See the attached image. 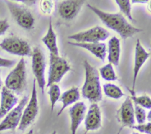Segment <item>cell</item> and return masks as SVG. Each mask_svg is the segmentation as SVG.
<instances>
[{"label":"cell","instance_id":"cell-1","mask_svg":"<svg viewBox=\"0 0 151 134\" xmlns=\"http://www.w3.org/2000/svg\"><path fill=\"white\" fill-rule=\"evenodd\" d=\"M88 7L98 16L103 24L117 32L123 39H127L142 31V29L131 25L121 13H108L89 4Z\"/></svg>","mask_w":151,"mask_h":134},{"label":"cell","instance_id":"cell-2","mask_svg":"<svg viewBox=\"0 0 151 134\" xmlns=\"http://www.w3.org/2000/svg\"><path fill=\"white\" fill-rule=\"evenodd\" d=\"M83 66L85 69V82L81 90L82 96L91 103H97L103 100L98 71L86 60L83 62Z\"/></svg>","mask_w":151,"mask_h":134},{"label":"cell","instance_id":"cell-3","mask_svg":"<svg viewBox=\"0 0 151 134\" xmlns=\"http://www.w3.org/2000/svg\"><path fill=\"white\" fill-rule=\"evenodd\" d=\"M5 87L17 94L24 91L27 87V69L24 57L20 59L16 67L7 76Z\"/></svg>","mask_w":151,"mask_h":134},{"label":"cell","instance_id":"cell-4","mask_svg":"<svg viewBox=\"0 0 151 134\" xmlns=\"http://www.w3.org/2000/svg\"><path fill=\"white\" fill-rule=\"evenodd\" d=\"M70 69V65L63 57L50 54V68L46 87L49 88L50 85L60 82Z\"/></svg>","mask_w":151,"mask_h":134},{"label":"cell","instance_id":"cell-5","mask_svg":"<svg viewBox=\"0 0 151 134\" xmlns=\"http://www.w3.org/2000/svg\"><path fill=\"white\" fill-rule=\"evenodd\" d=\"M46 57L40 47H35L32 49V73L35 76V82L38 83L41 93L44 94V88L46 87L45 69Z\"/></svg>","mask_w":151,"mask_h":134},{"label":"cell","instance_id":"cell-6","mask_svg":"<svg viewBox=\"0 0 151 134\" xmlns=\"http://www.w3.org/2000/svg\"><path fill=\"white\" fill-rule=\"evenodd\" d=\"M9 11L16 23L23 29H32L35 25V18L24 6L13 1H6Z\"/></svg>","mask_w":151,"mask_h":134},{"label":"cell","instance_id":"cell-7","mask_svg":"<svg viewBox=\"0 0 151 134\" xmlns=\"http://www.w3.org/2000/svg\"><path fill=\"white\" fill-rule=\"evenodd\" d=\"M36 82L34 80L32 83V89L31 93V97L29 102H27V105L24 107L22 113V119L19 125V130L24 131L26 130L32 122L36 119L37 116L39 112V106L38 102V97H37V89H36Z\"/></svg>","mask_w":151,"mask_h":134},{"label":"cell","instance_id":"cell-8","mask_svg":"<svg viewBox=\"0 0 151 134\" xmlns=\"http://www.w3.org/2000/svg\"><path fill=\"white\" fill-rule=\"evenodd\" d=\"M0 47L8 53L18 56H31L32 50L29 43L16 36L5 38L1 43Z\"/></svg>","mask_w":151,"mask_h":134},{"label":"cell","instance_id":"cell-9","mask_svg":"<svg viewBox=\"0 0 151 134\" xmlns=\"http://www.w3.org/2000/svg\"><path fill=\"white\" fill-rule=\"evenodd\" d=\"M110 35L109 31L100 26L69 35L68 38L77 43H99L104 41Z\"/></svg>","mask_w":151,"mask_h":134},{"label":"cell","instance_id":"cell-10","mask_svg":"<svg viewBox=\"0 0 151 134\" xmlns=\"http://www.w3.org/2000/svg\"><path fill=\"white\" fill-rule=\"evenodd\" d=\"M28 102V97L24 96L22 97L17 106L12 109L5 116L4 119L0 123V132L7 130L16 129L19 127L22 116V113L24 109L25 105Z\"/></svg>","mask_w":151,"mask_h":134},{"label":"cell","instance_id":"cell-11","mask_svg":"<svg viewBox=\"0 0 151 134\" xmlns=\"http://www.w3.org/2000/svg\"><path fill=\"white\" fill-rule=\"evenodd\" d=\"M117 119L123 127L133 128L135 125L134 106L131 97H126L118 110Z\"/></svg>","mask_w":151,"mask_h":134},{"label":"cell","instance_id":"cell-12","mask_svg":"<svg viewBox=\"0 0 151 134\" xmlns=\"http://www.w3.org/2000/svg\"><path fill=\"white\" fill-rule=\"evenodd\" d=\"M83 4L84 1L83 0H66L60 1L58 7L59 15L65 20H72L78 16Z\"/></svg>","mask_w":151,"mask_h":134},{"label":"cell","instance_id":"cell-13","mask_svg":"<svg viewBox=\"0 0 151 134\" xmlns=\"http://www.w3.org/2000/svg\"><path fill=\"white\" fill-rule=\"evenodd\" d=\"M86 132L97 130L102 126L101 110L97 103H91L84 118Z\"/></svg>","mask_w":151,"mask_h":134},{"label":"cell","instance_id":"cell-14","mask_svg":"<svg viewBox=\"0 0 151 134\" xmlns=\"http://www.w3.org/2000/svg\"><path fill=\"white\" fill-rule=\"evenodd\" d=\"M150 53L147 52L145 49L142 47L140 40L138 39L137 41L135 47V57H134V78H133V85L132 90L134 91L136 87V82H137V77H138L139 72L140 69L142 67L147 59L150 57Z\"/></svg>","mask_w":151,"mask_h":134},{"label":"cell","instance_id":"cell-15","mask_svg":"<svg viewBox=\"0 0 151 134\" xmlns=\"http://www.w3.org/2000/svg\"><path fill=\"white\" fill-rule=\"evenodd\" d=\"M86 112V106L83 102H77L69 108L71 119V134H76L81 122L83 121Z\"/></svg>","mask_w":151,"mask_h":134},{"label":"cell","instance_id":"cell-16","mask_svg":"<svg viewBox=\"0 0 151 134\" xmlns=\"http://www.w3.org/2000/svg\"><path fill=\"white\" fill-rule=\"evenodd\" d=\"M18 102V98L13 91L7 89L5 86L1 88V104H0V119L4 117L13 108H14Z\"/></svg>","mask_w":151,"mask_h":134},{"label":"cell","instance_id":"cell-17","mask_svg":"<svg viewBox=\"0 0 151 134\" xmlns=\"http://www.w3.org/2000/svg\"><path fill=\"white\" fill-rule=\"evenodd\" d=\"M69 44L75 47H81L94 54L97 58L104 61L107 54V47L104 43H77L69 41Z\"/></svg>","mask_w":151,"mask_h":134},{"label":"cell","instance_id":"cell-18","mask_svg":"<svg viewBox=\"0 0 151 134\" xmlns=\"http://www.w3.org/2000/svg\"><path fill=\"white\" fill-rule=\"evenodd\" d=\"M80 98H81V94H80L79 88L78 87L74 86L69 89L66 90L65 92H63L60 95V99H59L62 103V107L60 109V110L58 112L57 116H60L66 107L74 104V103H76L80 100Z\"/></svg>","mask_w":151,"mask_h":134},{"label":"cell","instance_id":"cell-19","mask_svg":"<svg viewBox=\"0 0 151 134\" xmlns=\"http://www.w3.org/2000/svg\"><path fill=\"white\" fill-rule=\"evenodd\" d=\"M108 60L112 65L117 66L120 59V40L116 36H113L108 44Z\"/></svg>","mask_w":151,"mask_h":134},{"label":"cell","instance_id":"cell-20","mask_svg":"<svg viewBox=\"0 0 151 134\" xmlns=\"http://www.w3.org/2000/svg\"><path fill=\"white\" fill-rule=\"evenodd\" d=\"M42 42L45 44L46 47L50 50V54H54V55L59 56L58 47L57 43V35L53 29L52 24L51 18H50V21H49V27L47 29V34L41 38Z\"/></svg>","mask_w":151,"mask_h":134},{"label":"cell","instance_id":"cell-21","mask_svg":"<svg viewBox=\"0 0 151 134\" xmlns=\"http://www.w3.org/2000/svg\"><path fill=\"white\" fill-rule=\"evenodd\" d=\"M103 91L108 97L114 100L122 98L125 94L121 88L113 83H106L103 85Z\"/></svg>","mask_w":151,"mask_h":134},{"label":"cell","instance_id":"cell-22","mask_svg":"<svg viewBox=\"0 0 151 134\" xmlns=\"http://www.w3.org/2000/svg\"><path fill=\"white\" fill-rule=\"evenodd\" d=\"M100 74L102 77L108 81H114L117 80L115 71L114 69L113 65L109 63L105 66H102L100 69Z\"/></svg>","mask_w":151,"mask_h":134},{"label":"cell","instance_id":"cell-23","mask_svg":"<svg viewBox=\"0 0 151 134\" xmlns=\"http://www.w3.org/2000/svg\"><path fill=\"white\" fill-rule=\"evenodd\" d=\"M131 100L133 102H134L136 105H139L140 107H143V108L146 109H151V98L149 96L147 95H142L139 96V97H137L135 95V92L131 90Z\"/></svg>","mask_w":151,"mask_h":134},{"label":"cell","instance_id":"cell-24","mask_svg":"<svg viewBox=\"0 0 151 134\" xmlns=\"http://www.w3.org/2000/svg\"><path fill=\"white\" fill-rule=\"evenodd\" d=\"M48 94L50 96V100L51 102V110L53 111L56 102L60 99L61 93H60V88L58 84H53L49 87Z\"/></svg>","mask_w":151,"mask_h":134},{"label":"cell","instance_id":"cell-25","mask_svg":"<svg viewBox=\"0 0 151 134\" xmlns=\"http://www.w3.org/2000/svg\"><path fill=\"white\" fill-rule=\"evenodd\" d=\"M115 2L119 6L120 11L129 19L130 21H134L132 14H131V3L129 0H116Z\"/></svg>","mask_w":151,"mask_h":134},{"label":"cell","instance_id":"cell-26","mask_svg":"<svg viewBox=\"0 0 151 134\" xmlns=\"http://www.w3.org/2000/svg\"><path fill=\"white\" fill-rule=\"evenodd\" d=\"M134 115L139 125H143L147 119V114L145 110L139 105H134Z\"/></svg>","mask_w":151,"mask_h":134},{"label":"cell","instance_id":"cell-27","mask_svg":"<svg viewBox=\"0 0 151 134\" xmlns=\"http://www.w3.org/2000/svg\"><path fill=\"white\" fill-rule=\"evenodd\" d=\"M54 3L51 1H41V10L45 14H50L52 11Z\"/></svg>","mask_w":151,"mask_h":134},{"label":"cell","instance_id":"cell-28","mask_svg":"<svg viewBox=\"0 0 151 134\" xmlns=\"http://www.w3.org/2000/svg\"><path fill=\"white\" fill-rule=\"evenodd\" d=\"M132 128L139 131L140 133H143L145 134H151V122L148 123L143 124V125H134Z\"/></svg>","mask_w":151,"mask_h":134},{"label":"cell","instance_id":"cell-29","mask_svg":"<svg viewBox=\"0 0 151 134\" xmlns=\"http://www.w3.org/2000/svg\"><path fill=\"white\" fill-rule=\"evenodd\" d=\"M15 60L0 57V67H11L15 64Z\"/></svg>","mask_w":151,"mask_h":134},{"label":"cell","instance_id":"cell-30","mask_svg":"<svg viewBox=\"0 0 151 134\" xmlns=\"http://www.w3.org/2000/svg\"><path fill=\"white\" fill-rule=\"evenodd\" d=\"M10 25H9L7 19L0 20V36L5 33L6 31L8 29Z\"/></svg>","mask_w":151,"mask_h":134},{"label":"cell","instance_id":"cell-31","mask_svg":"<svg viewBox=\"0 0 151 134\" xmlns=\"http://www.w3.org/2000/svg\"><path fill=\"white\" fill-rule=\"evenodd\" d=\"M132 3H141V4H145V3L148 2L147 0H143V1H139V0H134V1H131Z\"/></svg>","mask_w":151,"mask_h":134},{"label":"cell","instance_id":"cell-32","mask_svg":"<svg viewBox=\"0 0 151 134\" xmlns=\"http://www.w3.org/2000/svg\"><path fill=\"white\" fill-rule=\"evenodd\" d=\"M147 119L149 122H151V110L149 111V113L147 115Z\"/></svg>","mask_w":151,"mask_h":134},{"label":"cell","instance_id":"cell-33","mask_svg":"<svg viewBox=\"0 0 151 134\" xmlns=\"http://www.w3.org/2000/svg\"><path fill=\"white\" fill-rule=\"evenodd\" d=\"M147 8H148V10L150 12H151V1H148V2H147Z\"/></svg>","mask_w":151,"mask_h":134},{"label":"cell","instance_id":"cell-34","mask_svg":"<svg viewBox=\"0 0 151 134\" xmlns=\"http://www.w3.org/2000/svg\"><path fill=\"white\" fill-rule=\"evenodd\" d=\"M1 86H2V81L1 80V70H0V89L1 88Z\"/></svg>","mask_w":151,"mask_h":134},{"label":"cell","instance_id":"cell-35","mask_svg":"<svg viewBox=\"0 0 151 134\" xmlns=\"http://www.w3.org/2000/svg\"><path fill=\"white\" fill-rule=\"evenodd\" d=\"M26 134H33V130L31 129L30 130H29V132H28V133H27Z\"/></svg>","mask_w":151,"mask_h":134},{"label":"cell","instance_id":"cell-36","mask_svg":"<svg viewBox=\"0 0 151 134\" xmlns=\"http://www.w3.org/2000/svg\"><path fill=\"white\" fill-rule=\"evenodd\" d=\"M122 128H123V127H122V128H121L119 130V131H118V133H116V134H120V133H121V131H122Z\"/></svg>","mask_w":151,"mask_h":134},{"label":"cell","instance_id":"cell-37","mask_svg":"<svg viewBox=\"0 0 151 134\" xmlns=\"http://www.w3.org/2000/svg\"><path fill=\"white\" fill-rule=\"evenodd\" d=\"M132 134H142V133H137V132H133Z\"/></svg>","mask_w":151,"mask_h":134},{"label":"cell","instance_id":"cell-38","mask_svg":"<svg viewBox=\"0 0 151 134\" xmlns=\"http://www.w3.org/2000/svg\"><path fill=\"white\" fill-rule=\"evenodd\" d=\"M52 134H57V133H56L55 130H54L52 133Z\"/></svg>","mask_w":151,"mask_h":134}]
</instances>
